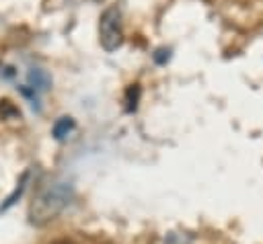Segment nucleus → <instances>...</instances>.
<instances>
[{
  "mask_svg": "<svg viewBox=\"0 0 263 244\" xmlns=\"http://www.w3.org/2000/svg\"><path fill=\"white\" fill-rule=\"evenodd\" d=\"M72 197H74V187L70 182L60 180V182H53V185L45 187L35 197V201L29 207L31 221L37 223V226H43V223L55 219L68 207V203L72 201Z\"/></svg>",
  "mask_w": 263,
  "mask_h": 244,
  "instance_id": "f257e3e1",
  "label": "nucleus"
},
{
  "mask_svg": "<svg viewBox=\"0 0 263 244\" xmlns=\"http://www.w3.org/2000/svg\"><path fill=\"white\" fill-rule=\"evenodd\" d=\"M99 43L105 51H115L123 43L121 12L117 6H109L99 16Z\"/></svg>",
  "mask_w": 263,
  "mask_h": 244,
  "instance_id": "f03ea898",
  "label": "nucleus"
},
{
  "mask_svg": "<svg viewBox=\"0 0 263 244\" xmlns=\"http://www.w3.org/2000/svg\"><path fill=\"white\" fill-rule=\"evenodd\" d=\"M27 84H29L31 88H35L37 92H43V90H47V88L51 86V78H49V74H47L45 70L33 68V70H29V74H27Z\"/></svg>",
  "mask_w": 263,
  "mask_h": 244,
  "instance_id": "7ed1b4c3",
  "label": "nucleus"
},
{
  "mask_svg": "<svg viewBox=\"0 0 263 244\" xmlns=\"http://www.w3.org/2000/svg\"><path fill=\"white\" fill-rule=\"evenodd\" d=\"M74 127H76V121H74L70 115H64V117H60V119L53 123L51 135H53L58 141H62V139H66V137L74 131Z\"/></svg>",
  "mask_w": 263,
  "mask_h": 244,
  "instance_id": "20e7f679",
  "label": "nucleus"
},
{
  "mask_svg": "<svg viewBox=\"0 0 263 244\" xmlns=\"http://www.w3.org/2000/svg\"><path fill=\"white\" fill-rule=\"evenodd\" d=\"M27 178H29V172H23V176H21L18 185L14 187V191H12V193L6 197V201L0 205V213H2V211H6L8 207H12V205H14V203L21 199V195H23V191H25V187H27Z\"/></svg>",
  "mask_w": 263,
  "mask_h": 244,
  "instance_id": "39448f33",
  "label": "nucleus"
},
{
  "mask_svg": "<svg viewBox=\"0 0 263 244\" xmlns=\"http://www.w3.org/2000/svg\"><path fill=\"white\" fill-rule=\"evenodd\" d=\"M140 100V84H129V88L125 90V103H127V111H136Z\"/></svg>",
  "mask_w": 263,
  "mask_h": 244,
  "instance_id": "423d86ee",
  "label": "nucleus"
},
{
  "mask_svg": "<svg viewBox=\"0 0 263 244\" xmlns=\"http://www.w3.org/2000/svg\"><path fill=\"white\" fill-rule=\"evenodd\" d=\"M0 117L2 119H16V117H21V111L10 100H0Z\"/></svg>",
  "mask_w": 263,
  "mask_h": 244,
  "instance_id": "0eeeda50",
  "label": "nucleus"
},
{
  "mask_svg": "<svg viewBox=\"0 0 263 244\" xmlns=\"http://www.w3.org/2000/svg\"><path fill=\"white\" fill-rule=\"evenodd\" d=\"M168 57H171V49H166V47H160V49L154 51V62L156 64H166Z\"/></svg>",
  "mask_w": 263,
  "mask_h": 244,
  "instance_id": "6e6552de",
  "label": "nucleus"
},
{
  "mask_svg": "<svg viewBox=\"0 0 263 244\" xmlns=\"http://www.w3.org/2000/svg\"><path fill=\"white\" fill-rule=\"evenodd\" d=\"M95 2H103V0H95Z\"/></svg>",
  "mask_w": 263,
  "mask_h": 244,
  "instance_id": "1a4fd4ad",
  "label": "nucleus"
}]
</instances>
